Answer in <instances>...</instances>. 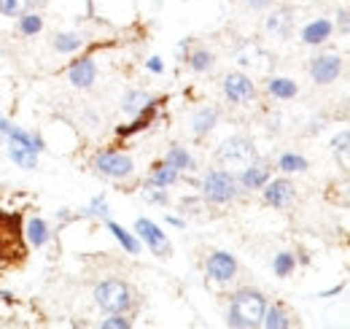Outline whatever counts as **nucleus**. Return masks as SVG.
Segmentation results:
<instances>
[{
    "label": "nucleus",
    "instance_id": "nucleus-1",
    "mask_svg": "<svg viewBox=\"0 0 350 329\" xmlns=\"http://www.w3.org/2000/svg\"><path fill=\"white\" fill-rule=\"evenodd\" d=\"M264 310H267V302L259 291H251V289H243L234 294L232 300V310H229V324L232 327H256L262 321Z\"/></svg>",
    "mask_w": 350,
    "mask_h": 329
},
{
    "label": "nucleus",
    "instance_id": "nucleus-2",
    "mask_svg": "<svg viewBox=\"0 0 350 329\" xmlns=\"http://www.w3.org/2000/svg\"><path fill=\"white\" fill-rule=\"evenodd\" d=\"M94 300L108 313H124L130 308L132 297L127 284H122V281H105V284H100V287L94 289Z\"/></svg>",
    "mask_w": 350,
    "mask_h": 329
},
{
    "label": "nucleus",
    "instance_id": "nucleus-3",
    "mask_svg": "<svg viewBox=\"0 0 350 329\" xmlns=\"http://www.w3.org/2000/svg\"><path fill=\"white\" fill-rule=\"evenodd\" d=\"M205 197L211 203H229L234 195H237V184H234V175L226 173V170H213L208 173L205 178Z\"/></svg>",
    "mask_w": 350,
    "mask_h": 329
},
{
    "label": "nucleus",
    "instance_id": "nucleus-4",
    "mask_svg": "<svg viewBox=\"0 0 350 329\" xmlns=\"http://www.w3.org/2000/svg\"><path fill=\"white\" fill-rule=\"evenodd\" d=\"M19 216L0 213V256H19Z\"/></svg>",
    "mask_w": 350,
    "mask_h": 329
},
{
    "label": "nucleus",
    "instance_id": "nucleus-5",
    "mask_svg": "<svg viewBox=\"0 0 350 329\" xmlns=\"http://www.w3.org/2000/svg\"><path fill=\"white\" fill-rule=\"evenodd\" d=\"M340 71H342V60L337 54H321L310 65V73L318 84H332L340 76Z\"/></svg>",
    "mask_w": 350,
    "mask_h": 329
},
{
    "label": "nucleus",
    "instance_id": "nucleus-6",
    "mask_svg": "<svg viewBox=\"0 0 350 329\" xmlns=\"http://www.w3.org/2000/svg\"><path fill=\"white\" fill-rule=\"evenodd\" d=\"M97 170L103 173V175H111V178H124V175H130L132 173V160L130 157H122V154H113V151H103V154H97Z\"/></svg>",
    "mask_w": 350,
    "mask_h": 329
},
{
    "label": "nucleus",
    "instance_id": "nucleus-7",
    "mask_svg": "<svg viewBox=\"0 0 350 329\" xmlns=\"http://www.w3.org/2000/svg\"><path fill=\"white\" fill-rule=\"evenodd\" d=\"M135 230H137V235L148 243V248L154 251V254H159V256H165L167 251H170V243H167V238H165V232L154 224V221H148V219H137L135 221Z\"/></svg>",
    "mask_w": 350,
    "mask_h": 329
},
{
    "label": "nucleus",
    "instance_id": "nucleus-8",
    "mask_svg": "<svg viewBox=\"0 0 350 329\" xmlns=\"http://www.w3.org/2000/svg\"><path fill=\"white\" fill-rule=\"evenodd\" d=\"M224 92H226V97H229L232 103H248V100L256 95L254 82H251L248 76H243V73H229V76L224 79Z\"/></svg>",
    "mask_w": 350,
    "mask_h": 329
},
{
    "label": "nucleus",
    "instance_id": "nucleus-9",
    "mask_svg": "<svg viewBox=\"0 0 350 329\" xmlns=\"http://www.w3.org/2000/svg\"><path fill=\"white\" fill-rule=\"evenodd\" d=\"M254 157V143L245 138H229L219 149L221 162H248Z\"/></svg>",
    "mask_w": 350,
    "mask_h": 329
},
{
    "label": "nucleus",
    "instance_id": "nucleus-10",
    "mask_svg": "<svg viewBox=\"0 0 350 329\" xmlns=\"http://www.w3.org/2000/svg\"><path fill=\"white\" fill-rule=\"evenodd\" d=\"M208 273H211V278H216V281H232L234 273H237V262H234L226 251H216V254L208 259Z\"/></svg>",
    "mask_w": 350,
    "mask_h": 329
},
{
    "label": "nucleus",
    "instance_id": "nucleus-11",
    "mask_svg": "<svg viewBox=\"0 0 350 329\" xmlns=\"http://www.w3.org/2000/svg\"><path fill=\"white\" fill-rule=\"evenodd\" d=\"M264 197H267L269 206L288 208L291 206V200H294V184L286 181V178H278V181H272V184L264 189Z\"/></svg>",
    "mask_w": 350,
    "mask_h": 329
},
{
    "label": "nucleus",
    "instance_id": "nucleus-12",
    "mask_svg": "<svg viewBox=\"0 0 350 329\" xmlns=\"http://www.w3.org/2000/svg\"><path fill=\"white\" fill-rule=\"evenodd\" d=\"M94 76H97V68H94L92 60H76V62L70 65V82L76 84V86H81V89L92 86Z\"/></svg>",
    "mask_w": 350,
    "mask_h": 329
},
{
    "label": "nucleus",
    "instance_id": "nucleus-13",
    "mask_svg": "<svg viewBox=\"0 0 350 329\" xmlns=\"http://www.w3.org/2000/svg\"><path fill=\"white\" fill-rule=\"evenodd\" d=\"M267 178H269V170H267L264 164H251V167L243 170L240 184H243L245 189H262L264 184H267Z\"/></svg>",
    "mask_w": 350,
    "mask_h": 329
},
{
    "label": "nucleus",
    "instance_id": "nucleus-14",
    "mask_svg": "<svg viewBox=\"0 0 350 329\" xmlns=\"http://www.w3.org/2000/svg\"><path fill=\"white\" fill-rule=\"evenodd\" d=\"M329 36H332V22H326V19L310 22L305 30H302V41L305 43H323Z\"/></svg>",
    "mask_w": 350,
    "mask_h": 329
},
{
    "label": "nucleus",
    "instance_id": "nucleus-15",
    "mask_svg": "<svg viewBox=\"0 0 350 329\" xmlns=\"http://www.w3.org/2000/svg\"><path fill=\"white\" fill-rule=\"evenodd\" d=\"M175 181H178V170H173L170 164H157V170L148 178L151 186H170Z\"/></svg>",
    "mask_w": 350,
    "mask_h": 329
},
{
    "label": "nucleus",
    "instance_id": "nucleus-16",
    "mask_svg": "<svg viewBox=\"0 0 350 329\" xmlns=\"http://www.w3.org/2000/svg\"><path fill=\"white\" fill-rule=\"evenodd\" d=\"M216 119H219V111H216V108H202V111L194 117V132H197V135H205L208 130H213Z\"/></svg>",
    "mask_w": 350,
    "mask_h": 329
},
{
    "label": "nucleus",
    "instance_id": "nucleus-17",
    "mask_svg": "<svg viewBox=\"0 0 350 329\" xmlns=\"http://www.w3.org/2000/svg\"><path fill=\"white\" fill-rule=\"evenodd\" d=\"M11 160L19 164V167H25V170H33V167H38L36 151H30V149H22V146H16V143H11Z\"/></svg>",
    "mask_w": 350,
    "mask_h": 329
},
{
    "label": "nucleus",
    "instance_id": "nucleus-18",
    "mask_svg": "<svg viewBox=\"0 0 350 329\" xmlns=\"http://www.w3.org/2000/svg\"><path fill=\"white\" fill-rule=\"evenodd\" d=\"M262 324L267 329H286V327H291L288 316H286V313H283L280 308H269V310H264Z\"/></svg>",
    "mask_w": 350,
    "mask_h": 329
},
{
    "label": "nucleus",
    "instance_id": "nucleus-19",
    "mask_svg": "<svg viewBox=\"0 0 350 329\" xmlns=\"http://www.w3.org/2000/svg\"><path fill=\"white\" fill-rule=\"evenodd\" d=\"M165 164H170L173 170H191L194 167V160L183 151V149H178V146H173L170 151H167V160H165Z\"/></svg>",
    "mask_w": 350,
    "mask_h": 329
},
{
    "label": "nucleus",
    "instance_id": "nucleus-20",
    "mask_svg": "<svg viewBox=\"0 0 350 329\" xmlns=\"http://www.w3.org/2000/svg\"><path fill=\"white\" fill-rule=\"evenodd\" d=\"M267 89H269L275 97H283V100H288V97L297 95V84L291 82V79H272V82L267 84Z\"/></svg>",
    "mask_w": 350,
    "mask_h": 329
},
{
    "label": "nucleus",
    "instance_id": "nucleus-21",
    "mask_svg": "<svg viewBox=\"0 0 350 329\" xmlns=\"http://www.w3.org/2000/svg\"><path fill=\"white\" fill-rule=\"evenodd\" d=\"M148 103H154V100H151L146 92H130V95L124 97V106H122V108L130 111V114H143V108H146Z\"/></svg>",
    "mask_w": 350,
    "mask_h": 329
},
{
    "label": "nucleus",
    "instance_id": "nucleus-22",
    "mask_svg": "<svg viewBox=\"0 0 350 329\" xmlns=\"http://www.w3.org/2000/svg\"><path fill=\"white\" fill-rule=\"evenodd\" d=\"M108 230H111V232H113V238H116V241L124 246V251H127V254H137V241L132 238L124 227H119L116 221H111V224H108Z\"/></svg>",
    "mask_w": 350,
    "mask_h": 329
},
{
    "label": "nucleus",
    "instance_id": "nucleus-23",
    "mask_svg": "<svg viewBox=\"0 0 350 329\" xmlns=\"http://www.w3.org/2000/svg\"><path fill=\"white\" fill-rule=\"evenodd\" d=\"M27 238H30V243L38 248L46 243V238H49V232H46V224L41 219H33L30 224H27Z\"/></svg>",
    "mask_w": 350,
    "mask_h": 329
},
{
    "label": "nucleus",
    "instance_id": "nucleus-24",
    "mask_svg": "<svg viewBox=\"0 0 350 329\" xmlns=\"http://www.w3.org/2000/svg\"><path fill=\"white\" fill-rule=\"evenodd\" d=\"M41 27H44V19H41L38 14H25V16L19 19V30H22L25 36H36V33H41Z\"/></svg>",
    "mask_w": 350,
    "mask_h": 329
},
{
    "label": "nucleus",
    "instance_id": "nucleus-25",
    "mask_svg": "<svg viewBox=\"0 0 350 329\" xmlns=\"http://www.w3.org/2000/svg\"><path fill=\"white\" fill-rule=\"evenodd\" d=\"M278 164H280V170H286V173H302V170H307V160H302L299 154H283Z\"/></svg>",
    "mask_w": 350,
    "mask_h": 329
},
{
    "label": "nucleus",
    "instance_id": "nucleus-26",
    "mask_svg": "<svg viewBox=\"0 0 350 329\" xmlns=\"http://www.w3.org/2000/svg\"><path fill=\"white\" fill-rule=\"evenodd\" d=\"M79 46H81V38L73 36V33H62V36L54 38V49H57V51H65V54H68V51H76Z\"/></svg>",
    "mask_w": 350,
    "mask_h": 329
},
{
    "label": "nucleus",
    "instance_id": "nucleus-27",
    "mask_svg": "<svg viewBox=\"0 0 350 329\" xmlns=\"http://www.w3.org/2000/svg\"><path fill=\"white\" fill-rule=\"evenodd\" d=\"M294 267H297L294 254H278V256H275V273H278L280 278L288 276V273H294Z\"/></svg>",
    "mask_w": 350,
    "mask_h": 329
},
{
    "label": "nucleus",
    "instance_id": "nucleus-28",
    "mask_svg": "<svg viewBox=\"0 0 350 329\" xmlns=\"http://www.w3.org/2000/svg\"><path fill=\"white\" fill-rule=\"evenodd\" d=\"M288 22H291L288 11H278V14H272V16L267 19V27L275 30V33H286V30H288Z\"/></svg>",
    "mask_w": 350,
    "mask_h": 329
},
{
    "label": "nucleus",
    "instance_id": "nucleus-29",
    "mask_svg": "<svg viewBox=\"0 0 350 329\" xmlns=\"http://www.w3.org/2000/svg\"><path fill=\"white\" fill-rule=\"evenodd\" d=\"M189 65H191L194 71H200V73H202V71H208V68L213 65V57H211L208 51H194V54H191V60H189Z\"/></svg>",
    "mask_w": 350,
    "mask_h": 329
},
{
    "label": "nucleus",
    "instance_id": "nucleus-30",
    "mask_svg": "<svg viewBox=\"0 0 350 329\" xmlns=\"http://www.w3.org/2000/svg\"><path fill=\"white\" fill-rule=\"evenodd\" d=\"M146 200H151V203H167L165 186H151V184H146Z\"/></svg>",
    "mask_w": 350,
    "mask_h": 329
},
{
    "label": "nucleus",
    "instance_id": "nucleus-31",
    "mask_svg": "<svg viewBox=\"0 0 350 329\" xmlns=\"http://www.w3.org/2000/svg\"><path fill=\"white\" fill-rule=\"evenodd\" d=\"M25 0H0V14L3 16H16L22 11Z\"/></svg>",
    "mask_w": 350,
    "mask_h": 329
},
{
    "label": "nucleus",
    "instance_id": "nucleus-32",
    "mask_svg": "<svg viewBox=\"0 0 350 329\" xmlns=\"http://www.w3.org/2000/svg\"><path fill=\"white\" fill-rule=\"evenodd\" d=\"M103 327L105 329H127L130 327V321H127L122 313H113L111 319H105V321H103Z\"/></svg>",
    "mask_w": 350,
    "mask_h": 329
},
{
    "label": "nucleus",
    "instance_id": "nucleus-33",
    "mask_svg": "<svg viewBox=\"0 0 350 329\" xmlns=\"http://www.w3.org/2000/svg\"><path fill=\"white\" fill-rule=\"evenodd\" d=\"M89 213H100V216H103V213H108L105 200H103V197H94V200H92V206H89Z\"/></svg>",
    "mask_w": 350,
    "mask_h": 329
},
{
    "label": "nucleus",
    "instance_id": "nucleus-34",
    "mask_svg": "<svg viewBox=\"0 0 350 329\" xmlns=\"http://www.w3.org/2000/svg\"><path fill=\"white\" fill-rule=\"evenodd\" d=\"M348 141H350L348 132H342L340 138H334V143H332V146H334V151H348Z\"/></svg>",
    "mask_w": 350,
    "mask_h": 329
},
{
    "label": "nucleus",
    "instance_id": "nucleus-35",
    "mask_svg": "<svg viewBox=\"0 0 350 329\" xmlns=\"http://www.w3.org/2000/svg\"><path fill=\"white\" fill-rule=\"evenodd\" d=\"M148 71H151V73H162V60H159V57H151V60H148Z\"/></svg>",
    "mask_w": 350,
    "mask_h": 329
},
{
    "label": "nucleus",
    "instance_id": "nucleus-36",
    "mask_svg": "<svg viewBox=\"0 0 350 329\" xmlns=\"http://www.w3.org/2000/svg\"><path fill=\"white\" fill-rule=\"evenodd\" d=\"M340 291H342V284H340V287H334V289H329V291H323L321 297H334V294H340Z\"/></svg>",
    "mask_w": 350,
    "mask_h": 329
},
{
    "label": "nucleus",
    "instance_id": "nucleus-37",
    "mask_svg": "<svg viewBox=\"0 0 350 329\" xmlns=\"http://www.w3.org/2000/svg\"><path fill=\"white\" fill-rule=\"evenodd\" d=\"M267 3H272V0H251L254 8H262V5H267Z\"/></svg>",
    "mask_w": 350,
    "mask_h": 329
},
{
    "label": "nucleus",
    "instance_id": "nucleus-38",
    "mask_svg": "<svg viewBox=\"0 0 350 329\" xmlns=\"http://www.w3.org/2000/svg\"><path fill=\"white\" fill-rule=\"evenodd\" d=\"M167 221H170V224H175V227H183V221H180V219H175V216H170Z\"/></svg>",
    "mask_w": 350,
    "mask_h": 329
},
{
    "label": "nucleus",
    "instance_id": "nucleus-39",
    "mask_svg": "<svg viewBox=\"0 0 350 329\" xmlns=\"http://www.w3.org/2000/svg\"><path fill=\"white\" fill-rule=\"evenodd\" d=\"M0 132H8V122L3 117H0Z\"/></svg>",
    "mask_w": 350,
    "mask_h": 329
}]
</instances>
